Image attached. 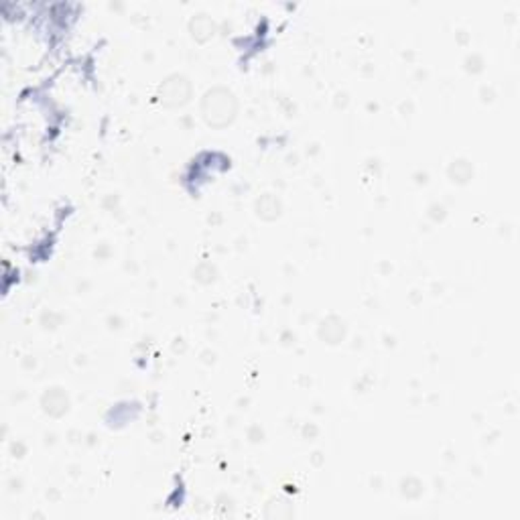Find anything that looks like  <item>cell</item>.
Instances as JSON below:
<instances>
[{"label": "cell", "mask_w": 520, "mask_h": 520, "mask_svg": "<svg viewBox=\"0 0 520 520\" xmlns=\"http://www.w3.org/2000/svg\"><path fill=\"white\" fill-rule=\"evenodd\" d=\"M319 337H321L325 343H332V346L339 343V341L346 337V325H343V321L337 319V317H328V319H323L321 325H319Z\"/></svg>", "instance_id": "cell-6"}, {"label": "cell", "mask_w": 520, "mask_h": 520, "mask_svg": "<svg viewBox=\"0 0 520 520\" xmlns=\"http://www.w3.org/2000/svg\"><path fill=\"white\" fill-rule=\"evenodd\" d=\"M472 175H474V169H472V165H469L467 161H463V159L454 161L451 167H449V177H451V181H456V183H467V181L472 179Z\"/></svg>", "instance_id": "cell-7"}, {"label": "cell", "mask_w": 520, "mask_h": 520, "mask_svg": "<svg viewBox=\"0 0 520 520\" xmlns=\"http://www.w3.org/2000/svg\"><path fill=\"white\" fill-rule=\"evenodd\" d=\"M191 93H193L191 82L181 73H173L161 84L159 100L165 108H183L191 100Z\"/></svg>", "instance_id": "cell-2"}, {"label": "cell", "mask_w": 520, "mask_h": 520, "mask_svg": "<svg viewBox=\"0 0 520 520\" xmlns=\"http://www.w3.org/2000/svg\"><path fill=\"white\" fill-rule=\"evenodd\" d=\"M254 210H256V215H258L260 219L273 222V219H276V217L280 215L283 206H280V199H278L276 195H273V193H262V195L256 199Z\"/></svg>", "instance_id": "cell-4"}, {"label": "cell", "mask_w": 520, "mask_h": 520, "mask_svg": "<svg viewBox=\"0 0 520 520\" xmlns=\"http://www.w3.org/2000/svg\"><path fill=\"white\" fill-rule=\"evenodd\" d=\"M189 31L193 35V39L195 41H199V43H206V41H210L212 37L215 35V21L212 17H208V15H197V17H193L191 19V23H189Z\"/></svg>", "instance_id": "cell-5"}, {"label": "cell", "mask_w": 520, "mask_h": 520, "mask_svg": "<svg viewBox=\"0 0 520 520\" xmlns=\"http://www.w3.org/2000/svg\"><path fill=\"white\" fill-rule=\"evenodd\" d=\"M238 114V100L228 88H212L201 98V116L212 128H226L236 120Z\"/></svg>", "instance_id": "cell-1"}, {"label": "cell", "mask_w": 520, "mask_h": 520, "mask_svg": "<svg viewBox=\"0 0 520 520\" xmlns=\"http://www.w3.org/2000/svg\"><path fill=\"white\" fill-rule=\"evenodd\" d=\"M43 411L51 417H63L69 409V398L62 388H49L41 398Z\"/></svg>", "instance_id": "cell-3"}]
</instances>
